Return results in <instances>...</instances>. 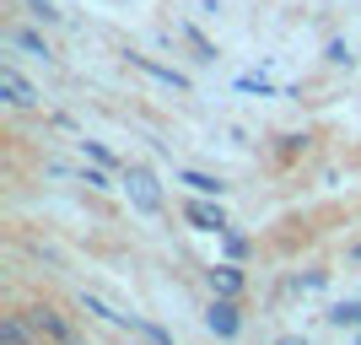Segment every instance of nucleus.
<instances>
[{
    "mask_svg": "<svg viewBox=\"0 0 361 345\" xmlns=\"http://www.w3.org/2000/svg\"><path fill=\"white\" fill-rule=\"evenodd\" d=\"M211 286H216V297H238V291H243L238 259H232V265H216V270H211Z\"/></svg>",
    "mask_w": 361,
    "mask_h": 345,
    "instance_id": "obj_8",
    "label": "nucleus"
},
{
    "mask_svg": "<svg viewBox=\"0 0 361 345\" xmlns=\"http://www.w3.org/2000/svg\"><path fill=\"white\" fill-rule=\"evenodd\" d=\"M124 189H130V205L146 210V216H162V189L146 167H124Z\"/></svg>",
    "mask_w": 361,
    "mask_h": 345,
    "instance_id": "obj_2",
    "label": "nucleus"
},
{
    "mask_svg": "<svg viewBox=\"0 0 361 345\" xmlns=\"http://www.w3.org/2000/svg\"><path fill=\"white\" fill-rule=\"evenodd\" d=\"M221 248H226V259H248V238H243V232H232V226L221 232Z\"/></svg>",
    "mask_w": 361,
    "mask_h": 345,
    "instance_id": "obj_11",
    "label": "nucleus"
},
{
    "mask_svg": "<svg viewBox=\"0 0 361 345\" xmlns=\"http://www.w3.org/2000/svg\"><path fill=\"white\" fill-rule=\"evenodd\" d=\"M130 65H135V71H146L151 81L173 87V92H189V75H183V71H173V65H157V60H146V54H130Z\"/></svg>",
    "mask_w": 361,
    "mask_h": 345,
    "instance_id": "obj_6",
    "label": "nucleus"
},
{
    "mask_svg": "<svg viewBox=\"0 0 361 345\" xmlns=\"http://www.w3.org/2000/svg\"><path fill=\"white\" fill-rule=\"evenodd\" d=\"M22 6H27L38 22H60V6H54V0H22Z\"/></svg>",
    "mask_w": 361,
    "mask_h": 345,
    "instance_id": "obj_13",
    "label": "nucleus"
},
{
    "mask_svg": "<svg viewBox=\"0 0 361 345\" xmlns=\"http://www.w3.org/2000/svg\"><path fill=\"white\" fill-rule=\"evenodd\" d=\"M205 324H211L216 340H238V329H243L238 297H216V302H211V313H205Z\"/></svg>",
    "mask_w": 361,
    "mask_h": 345,
    "instance_id": "obj_5",
    "label": "nucleus"
},
{
    "mask_svg": "<svg viewBox=\"0 0 361 345\" xmlns=\"http://www.w3.org/2000/svg\"><path fill=\"white\" fill-rule=\"evenodd\" d=\"M27 318H32V329H38V340H49V345H81V340H75V329H71V318L54 313L49 302L27 308Z\"/></svg>",
    "mask_w": 361,
    "mask_h": 345,
    "instance_id": "obj_1",
    "label": "nucleus"
},
{
    "mask_svg": "<svg viewBox=\"0 0 361 345\" xmlns=\"http://www.w3.org/2000/svg\"><path fill=\"white\" fill-rule=\"evenodd\" d=\"M11 44L16 49H22V54H32V60H54V54H49V44H44V38H38V32H32V28H11Z\"/></svg>",
    "mask_w": 361,
    "mask_h": 345,
    "instance_id": "obj_9",
    "label": "nucleus"
},
{
    "mask_svg": "<svg viewBox=\"0 0 361 345\" xmlns=\"http://www.w3.org/2000/svg\"><path fill=\"white\" fill-rule=\"evenodd\" d=\"M183 222L195 226V232H216V238L232 226V222H226V210H221V200H211V195H195V200H189V205H183Z\"/></svg>",
    "mask_w": 361,
    "mask_h": 345,
    "instance_id": "obj_3",
    "label": "nucleus"
},
{
    "mask_svg": "<svg viewBox=\"0 0 361 345\" xmlns=\"http://www.w3.org/2000/svg\"><path fill=\"white\" fill-rule=\"evenodd\" d=\"M0 97H6L11 108H38V87H32L16 65H0Z\"/></svg>",
    "mask_w": 361,
    "mask_h": 345,
    "instance_id": "obj_4",
    "label": "nucleus"
},
{
    "mask_svg": "<svg viewBox=\"0 0 361 345\" xmlns=\"http://www.w3.org/2000/svg\"><path fill=\"white\" fill-rule=\"evenodd\" d=\"M81 151H87L92 162H103V167H119L114 157H108V146H97V140H81Z\"/></svg>",
    "mask_w": 361,
    "mask_h": 345,
    "instance_id": "obj_16",
    "label": "nucleus"
},
{
    "mask_svg": "<svg viewBox=\"0 0 361 345\" xmlns=\"http://www.w3.org/2000/svg\"><path fill=\"white\" fill-rule=\"evenodd\" d=\"M178 183H189V195H211V200H221V189H226L221 178H211V173H195V167H189V173H178Z\"/></svg>",
    "mask_w": 361,
    "mask_h": 345,
    "instance_id": "obj_10",
    "label": "nucleus"
},
{
    "mask_svg": "<svg viewBox=\"0 0 361 345\" xmlns=\"http://www.w3.org/2000/svg\"><path fill=\"white\" fill-rule=\"evenodd\" d=\"M38 340V329H32L27 313H6L0 318V345H32Z\"/></svg>",
    "mask_w": 361,
    "mask_h": 345,
    "instance_id": "obj_7",
    "label": "nucleus"
},
{
    "mask_svg": "<svg viewBox=\"0 0 361 345\" xmlns=\"http://www.w3.org/2000/svg\"><path fill=\"white\" fill-rule=\"evenodd\" d=\"M329 65H350V49L345 44H329Z\"/></svg>",
    "mask_w": 361,
    "mask_h": 345,
    "instance_id": "obj_17",
    "label": "nucleus"
},
{
    "mask_svg": "<svg viewBox=\"0 0 361 345\" xmlns=\"http://www.w3.org/2000/svg\"><path fill=\"white\" fill-rule=\"evenodd\" d=\"M329 324H361V308L356 302H340V308L329 313Z\"/></svg>",
    "mask_w": 361,
    "mask_h": 345,
    "instance_id": "obj_14",
    "label": "nucleus"
},
{
    "mask_svg": "<svg viewBox=\"0 0 361 345\" xmlns=\"http://www.w3.org/2000/svg\"><path fill=\"white\" fill-rule=\"evenodd\" d=\"M275 345H302V340H297V334H286V340H275Z\"/></svg>",
    "mask_w": 361,
    "mask_h": 345,
    "instance_id": "obj_18",
    "label": "nucleus"
},
{
    "mask_svg": "<svg viewBox=\"0 0 361 345\" xmlns=\"http://www.w3.org/2000/svg\"><path fill=\"white\" fill-rule=\"evenodd\" d=\"M183 38L195 44V54H200V60H216V44H211V38H205L200 28H183Z\"/></svg>",
    "mask_w": 361,
    "mask_h": 345,
    "instance_id": "obj_12",
    "label": "nucleus"
},
{
    "mask_svg": "<svg viewBox=\"0 0 361 345\" xmlns=\"http://www.w3.org/2000/svg\"><path fill=\"white\" fill-rule=\"evenodd\" d=\"M81 183H87V189H114V183H108V173H103V162L87 167V173H81Z\"/></svg>",
    "mask_w": 361,
    "mask_h": 345,
    "instance_id": "obj_15",
    "label": "nucleus"
}]
</instances>
